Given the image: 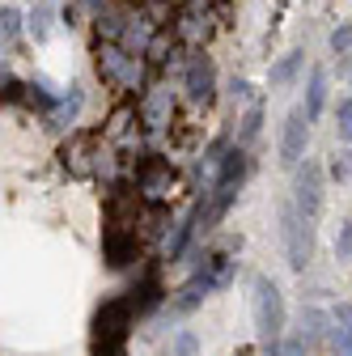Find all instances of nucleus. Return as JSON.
Here are the masks:
<instances>
[{"mask_svg":"<svg viewBox=\"0 0 352 356\" xmlns=\"http://www.w3.org/2000/svg\"><path fill=\"white\" fill-rule=\"evenodd\" d=\"M94 68L106 85L123 89V94H136V89H145V56H131L123 51L119 42H94Z\"/></svg>","mask_w":352,"mask_h":356,"instance_id":"1","label":"nucleus"},{"mask_svg":"<svg viewBox=\"0 0 352 356\" xmlns=\"http://www.w3.org/2000/svg\"><path fill=\"white\" fill-rule=\"evenodd\" d=\"M250 309H255V331L263 343H276L285 331V297L276 289V280L255 276V293H250Z\"/></svg>","mask_w":352,"mask_h":356,"instance_id":"2","label":"nucleus"},{"mask_svg":"<svg viewBox=\"0 0 352 356\" xmlns=\"http://www.w3.org/2000/svg\"><path fill=\"white\" fill-rule=\"evenodd\" d=\"M280 229H285V250H289V267L293 272H305L314 259V220L301 216L293 204L280 212Z\"/></svg>","mask_w":352,"mask_h":356,"instance_id":"3","label":"nucleus"},{"mask_svg":"<svg viewBox=\"0 0 352 356\" xmlns=\"http://www.w3.org/2000/svg\"><path fill=\"white\" fill-rule=\"evenodd\" d=\"M293 170H297L293 174V208L301 216L319 220V212H323V165L310 161V157H301Z\"/></svg>","mask_w":352,"mask_h":356,"instance_id":"4","label":"nucleus"},{"mask_svg":"<svg viewBox=\"0 0 352 356\" xmlns=\"http://www.w3.org/2000/svg\"><path fill=\"white\" fill-rule=\"evenodd\" d=\"M102 259L111 272H123V267H131L141 259V242H136V229H127V220L111 216L106 229H102Z\"/></svg>","mask_w":352,"mask_h":356,"instance_id":"5","label":"nucleus"},{"mask_svg":"<svg viewBox=\"0 0 352 356\" xmlns=\"http://www.w3.org/2000/svg\"><path fill=\"white\" fill-rule=\"evenodd\" d=\"M183 89H187V98L195 106H208L212 94H216V64L212 56H191L187 68H183Z\"/></svg>","mask_w":352,"mask_h":356,"instance_id":"6","label":"nucleus"},{"mask_svg":"<svg viewBox=\"0 0 352 356\" xmlns=\"http://www.w3.org/2000/svg\"><path fill=\"white\" fill-rule=\"evenodd\" d=\"M136 115H141V123H145L149 131L170 127V119H174V89H170L166 81H161V85H149L145 98H141V106H136Z\"/></svg>","mask_w":352,"mask_h":356,"instance_id":"7","label":"nucleus"},{"mask_svg":"<svg viewBox=\"0 0 352 356\" xmlns=\"http://www.w3.org/2000/svg\"><path fill=\"white\" fill-rule=\"evenodd\" d=\"M305 149H310V119H305V111H289L285 127H280V161L285 165H297L305 157Z\"/></svg>","mask_w":352,"mask_h":356,"instance_id":"8","label":"nucleus"},{"mask_svg":"<svg viewBox=\"0 0 352 356\" xmlns=\"http://www.w3.org/2000/svg\"><path fill=\"white\" fill-rule=\"evenodd\" d=\"M136 187L145 191V200H166V191L174 187V165L166 161V157H145L141 165H136Z\"/></svg>","mask_w":352,"mask_h":356,"instance_id":"9","label":"nucleus"},{"mask_svg":"<svg viewBox=\"0 0 352 356\" xmlns=\"http://www.w3.org/2000/svg\"><path fill=\"white\" fill-rule=\"evenodd\" d=\"M208 293H216V289H212V280H208L204 272H195V276H191L183 289H174V293H170V301H166V314H170V318H183V314H191V309H200V305H204V297H208Z\"/></svg>","mask_w":352,"mask_h":356,"instance_id":"10","label":"nucleus"},{"mask_svg":"<svg viewBox=\"0 0 352 356\" xmlns=\"http://www.w3.org/2000/svg\"><path fill=\"white\" fill-rule=\"evenodd\" d=\"M94 149H98L94 136H85V131H72L68 145H64V170H68L72 178H90V174H94Z\"/></svg>","mask_w":352,"mask_h":356,"instance_id":"11","label":"nucleus"},{"mask_svg":"<svg viewBox=\"0 0 352 356\" xmlns=\"http://www.w3.org/2000/svg\"><path fill=\"white\" fill-rule=\"evenodd\" d=\"M81 111H85V89H81V85H68V94L60 89L56 111H51V115H42V119H47L51 131H72L77 119H81Z\"/></svg>","mask_w":352,"mask_h":356,"instance_id":"12","label":"nucleus"},{"mask_svg":"<svg viewBox=\"0 0 352 356\" xmlns=\"http://www.w3.org/2000/svg\"><path fill=\"white\" fill-rule=\"evenodd\" d=\"M200 216H204V204L195 200L191 204V212L174 225V234H170V242H166V259L170 263H179V259H187V250H191V238L200 234Z\"/></svg>","mask_w":352,"mask_h":356,"instance_id":"13","label":"nucleus"},{"mask_svg":"<svg viewBox=\"0 0 352 356\" xmlns=\"http://www.w3.org/2000/svg\"><path fill=\"white\" fill-rule=\"evenodd\" d=\"M327 331H331V314H323L319 305H301V314H297V339L305 348H314V343H327Z\"/></svg>","mask_w":352,"mask_h":356,"instance_id":"14","label":"nucleus"},{"mask_svg":"<svg viewBox=\"0 0 352 356\" xmlns=\"http://www.w3.org/2000/svg\"><path fill=\"white\" fill-rule=\"evenodd\" d=\"M127 22H131V9H127V5H106V9L94 17V34H98L102 42H119L123 30H127Z\"/></svg>","mask_w":352,"mask_h":356,"instance_id":"15","label":"nucleus"},{"mask_svg":"<svg viewBox=\"0 0 352 356\" xmlns=\"http://www.w3.org/2000/svg\"><path fill=\"white\" fill-rule=\"evenodd\" d=\"M26 34L38 42V47L56 34V9H51V0H34V5H30V13H26Z\"/></svg>","mask_w":352,"mask_h":356,"instance_id":"16","label":"nucleus"},{"mask_svg":"<svg viewBox=\"0 0 352 356\" xmlns=\"http://www.w3.org/2000/svg\"><path fill=\"white\" fill-rule=\"evenodd\" d=\"M305 119H323V111H327V72L323 68H310V81H305Z\"/></svg>","mask_w":352,"mask_h":356,"instance_id":"17","label":"nucleus"},{"mask_svg":"<svg viewBox=\"0 0 352 356\" xmlns=\"http://www.w3.org/2000/svg\"><path fill=\"white\" fill-rule=\"evenodd\" d=\"M301 68H305V56H301V51H289V56H280V60L268 68V81H272V89H285V85H293V81L301 76Z\"/></svg>","mask_w":352,"mask_h":356,"instance_id":"18","label":"nucleus"},{"mask_svg":"<svg viewBox=\"0 0 352 356\" xmlns=\"http://www.w3.org/2000/svg\"><path fill=\"white\" fill-rule=\"evenodd\" d=\"M22 34H26V13L9 0V5H0V47H13Z\"/></svg>","mask_w":352,"mask_h":356,"instance_id":"19","label":"nucleus"},{"mask_svg":"<svg viewBox=\"0 0 352 356\" xmlns=\"http://www.w3.org/2000/svg\"><path fill=\"white\" fill-rule=\"evenodd\" d=\"M141 225H145V238H161L166 225H174V220H170V208H166L161 200H149V208H145V216H141Z\"/></svg>","mask_w":352,"mask_h":356,"instance_id":"20","label":"nucleus"},{"mask_svg":"<svg viewBox=\"0 0 352 356\" xmlns=\"http://www.w3.org/2000/svg\"><path fill=\"white\" fill-rule=\"evenodd\" d=\"M238 123H242V127H238V145L246 149V145L259 136V127H263V106H259V102H250V111H246Z\"/></svg>","mask_w":352,"mask_h":356,"instance_id":"21","label":"nucleus"},{"mask_svg":"<svg viewBox=\"0 0 352 356\" xmlns=\"http://www.w3.org/2000/svg\"><path fill=\"white\" fill-rule=\"evenodd\" d=\"M166 356H200V335L195 331H179L170 339V352Z\"/></svg>","mask_w":352,"mask_h":356,"instance_id":"22","label":"nucleus"},{"mask_svg":"<svg viewBox=\"0 0 352 356\" xmlns=\"http://www.w3.org/2000/svg\"><path fill=\"white\" fill-rule=\"evenodd\" d=\"M335 136H339L344 145H352V98H344V102L335 106Z\"/></svg>","mask_w":352,"mask_h":356,"instance_id":"23","label":"nucleus"},{"mask_svg":"<svg viewBox=\"0 0 352 356\" xmlns=\"http://www.w3.org/2000/svg\"><path fill=\"white\" fill-rule=\"evenodd\" d=\"M230 149H234V136H230V131H221V136H216V140L204 149V165H208V170H216V161H221Z\"/></svg>","mask_w":352,"mask_h":356,"instance_id":"24","label":"nucleus"},{"mask_svg":"<svg viewBox=\"0 0 352 356\" xmlns=\"http://www.w3.org/2000/svg\"><path fill=\"white\" fill-rule=\"evenodd\" d=\"M327 42H331V51H335V56H348V51H352V22H339V26L331 30Z\"/></svg>","mask_w":352,"mask_h":356,"instance_id":"25","label":"nucleus"},{"mask_svg":"<svg viewBox=\"0 0 352 356\" xmlns=\"http://www.w3.org/2000/svg\"><path fill=\"white\" fill-rule=\"evenodd\" d=\"M127 119H131V106H119L115 115H111V123H106V131H102V140H119L123 131H127Z\"/></svg>","mask_w":352,"mask_h":356,"instance_id":"26","label":"nucleus"},{"mask_svg":"<svg viewBox=\"0 0 352 356\" xmlns=\"http://www.w3.org/2000/svg\"><path fill=\"white\" fill-rule=\"evenodd\" d=\"M327 348H331V356H352V335H344L339 327H331L327 331Z\"/></svg>","mask_w":352,"mask_h":356,"instance_id":"27","label":"nucleus"},{"mask_svg":"<svg viewBox=\"0 0 352 356\" xmlns=\"http://www.w3.org/2000/svg\"><path fill=\"white\" fill-rule=\"evenodd\" d=\"M335 254L352 259V220H339V234H335Z\"/></svg>","mask_w":352,"mask_h":356,"instance_id":"28","label":"nucleus"},{"mask_svg":"<svg viewBox=\"0 0 352 356\" xmlns=\"http://www.w3.org/2000/svg\"><path fill=\"white\" fill-rule=\"evenodd\" d=\"M331 178H339V183H348V178H352V149L335 153V161H331Z\"/></svg>","mask_w":352,"mask_h":356,"instance_id":"29","label":"nucleus"},{"mask_svg":"<svg viewBox=\"0 0 352 356\" xmlns=\"http://www.w3.org/2000/svg\"><path fill=\"white\" fill-rule=\"evenodd\" d=\"M331 323H335L344 335H352V301H339V305L331 309Z\"/></svg>","mask_w":352,"mask_h":356,"instance_id":"30","label":"nucleus"},{"mask_svg":"<svg viewBox=\"0 0 352 356\" xmlns=\"http://www.w3.org/2000/svg\"><path fill=\"white\" fill-rule=\"evenodd\" d=\"M276 356H310V348L301 339H276Z\"/></svg>","mask_w":352,"mask_h":356,"instance_id":"31","label":"nucleus"},{"mask_svg":"<svg viewBox=\"0 0 352 356\" xmlns=\"http://www.w3.org/2000/svg\"><path fill=\"white\" fill-rule=\"evenodd\" d=\"M230 89H234V98H242V102H250V98H255V85H250L246 76H234V81H230Z\"/></svg>","mask_w":352,"mask_h":356,"instance_id":"32","label":"nucleus"},{"mask_svg":"<svg viewBox=\"0 0 352 356\" xmlns=\"http://www.w3.org/2000/svg\"><path fill=\"white\" fill-rule=\"evenodd\" d=\"M77 5H81L85 13H90V17H98V13H102L106 5H115V0H77Z\"/></svg>","mask_w":352,"mask_h":356,"instance_id":"33","label":"nucleus"},{"mask_svg":"<svg viewBox=\"0 0 352 356\" xmlns=\"http://www.w3.org/2000/svg\"><path fill=\"white\" fill-rule=\"evenodd\" d=\"M348 81H352V76H348Z\"/></svg>","mask_w":352,"mask_h":356,"instance_id":"34","label":"nucleus"}]
</instances>
